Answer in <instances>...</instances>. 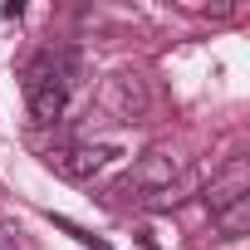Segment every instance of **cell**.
Returning a JSON list of instances; mask_svg holds the SVG:
<instances>
[{
  "label": "cell",
  "instance_id": "9",
  "mask_svg": "<svg viewBox=\"0 0 250 250\" xmlns=\"http://www.w3.org/2000/svg\"><path fill=\"white\" fill-rule=\"evenodd\" d=\"M0 250H20V240H15V230H10V226H0Z\"/></svg>",
  "mask_w": 250,
  "mask_h": 250
},
{
  "label": "cell",
  "instance_id": "3",
  "mask_svg": "<svg viewBox=\"0 0 250 250\" xmlns=\"http://www.w3.org/2000/svg\"><path fill=\"white\" fill-rule=\"evenodd\" d=\"M118 157V147H108V143H83V147H54L44 162H49V172H59L64 182H88V177H98L108 162Z\"/></svg>",
  "mask_w": 250,
  "mask_h": 250
},
{
  "label": "cell",
  "instance_id": "4",
  "mask_svg": "<svg viewBox=\"0 0 250 250\" xmlns=\"http://www.w3.org/2000/svg\"><path fill=\"white\" fill-rule=\"evenodd\" d=\"M245 196H250V162H245V157H230V162L211 177L206 206H211V216H216V211H226V206H235V201H245Z\"/></svg>",
  "mask_w": 250,
  "mask_h": 250
},
{
  "label": "cell",
  "instance_id": "7",
  "mask_svg": "<svg viewBox=\"0 0 250 250\" xmlns=\"http://www.w3.org/2000/svg\"><path fill=\"white\" fill-rule=\"evenodd\" d=\"M54 226H59V230H69V235H74L79 245H88V250H113V245H108L103 235H93V230H79L74 221H54Z\"/></svg>",
  "mask_w": 250,
  "mask_h": 250
},
{
  "label": "cell",
  "instance_id": "2",
  "mask_svg": "<svg viewBox=\"0 0 250 250\" xmlns=\"http://www.w3.org/2000/svg\"><path fill=\"white\" fill-rule=\"evenodd\" d=\"M98 108L118 123H147L152 113V93H147V79L133 74V69H118L98 83Z\"/></svg>",
  "mask_w": 250,
  "mask_h": 250
},
{
  "label": "cell",
  "instance_id": "5",
  "mask_svg": "<svg viewBox=\"0 0 250 250\" xmlns=\"http://www.w3.org/2000/svg\"><path fill=\"white\" fill-rule=\"evenodd\" d=\"M177 172H182V162H177L172 152L152 147V152H143V157L133 162V172H128V187H147V191H167V187L177 182Z\"/></svg>",
  "mask_w": 250,
  "mask_h": 250
},
{
  "label": "cell",
  "instance_id": "1",
  "mask_svg": "<svg viewBox=\"0 0 250 250\" xmlns=\"http://www.w3.org/2000/svg\"><path fill=\"white\" fill-rule=\"evenodd\" d=\"M20 83H25V98H30V113L35 123H59L64 118V103H69V88L54 69V49H40L25 59L20 69Z\"/></svg>",
  "mask_w": 250,
  "mask_h": 250
},
{
  "label": "cell",
  "instance_id": "6",
  "mask_svg": "<svg viewBox=\"0 0 250 250\" xmlns=\"http://www.w3.org/2000/svg\"><path fill=\"white\" fill-rule=\"evenodd\" d=\"M211 221H216V230H221L226 240H240V235L250 230V196L235 201V206H226V211H216Z\"/></svg>",
  "mask_w": 250,
  "mask_h": 250
},
{
  "label": "cell",
  "instance_id": "8",
  "mask_svg": "<svg viewBox=\"0 0 250 250\" xmlns=\"http://www.w3.org/2000/svg\"><path fill=\"white\" fill-rule=\"evenodd\" d=\"M177 201H182V196H177V187H167V191H152V196H147V211H172Z\"/></svg>",
  "mask_w": 250,
  "mask_h": 250
}]
</instances>
